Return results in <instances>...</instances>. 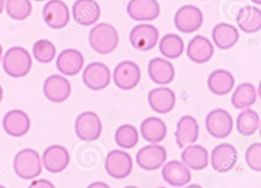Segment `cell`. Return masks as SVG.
<instances>
[{"instance_id": "obj_15", "label": "cell", "mask_w": 261, "mask_h": 188, "mask_svg": "<svg viewBox=\"0 0 261 188\" xmlns=\"http://www.w3.org/2000/svg\"><path fill=\"white\" fill-rule=\"evenodd\" d=\"M126 12L135 21H152L160 15V6L156 0H129Z\"/></svg>"}, {"instance_id": "obj_18", "label": "cell", "mask_w": 261, "mask_h": 188, "mask_svg": "<svg viewBox=\"0 0 261 188\" xmlns=\"http://www.w3.org/2000/svg\"><path fill=\"white\" fill-rule=\"evenodd\" d=\"M3 126L9 136L21 137L28 132L31 122L27 113L20 110H13L4 116Z\"/></svg>"}, {"instance_id": "obj_11", "label": "cell", "mask_w": 261, "mask_h": 188, "mask_svg": "<svg viewBox=\"0 0 261 188\" xmlns=\"http://www.w3.org/2000/svg\"><path fill=\"white\" fill-rule=\"evenodd\" d=\"M42 15L47 25L53 29H63L70 21L69 9L62 0L48 2L44 6Z\"/></svg>"}, {"instance_id": "obj_27", "label": "cell", "mask_w": 261, "mask_h": 188, "mask_svg": "<svg viewBox=\"0 0 261 188\" xmlns=\"http://www.w3.org/2000/svg\"><path fill=\"white\" fill-rule=\"evenodd\" d=\"M212 38L218 48L222 50L233 47L239 39V32L233 25L227 23L217 24L212 31Z\"/></svg>"}, {"instance_id": "obj_26", "label": "cell", "mask_w": 261, "mask_h": 188, "mask_svg": "<svg viewBox=\"0 0 261 188\" xmlns=\"http://www.w3.org/2000/svg\"><path fill=\"white\" fill-rule=\"evenodd\" d=\"M236 21L238 27L245 33L259 32L261 29L260 10L255 6H244L238 11Z\"/></svg>"}, {"instance_id": "obj_2", "label": "cell", "mask_w": 261, "mask_h": 188, "mask_svg": "<svg viewBox=\"0 0 261 188\" xmlns=\"http://www.w3.org/2000/svg\"><path fill=\"white\" fill-rule=\"evenodd\" d=\"M3 65L9 76L14 78L23 77L31 70L33 60L27 49L16 46L7 50L3 60Z\"/></svg>"}, {"instance_id": "obj_17", "label": "cell", "mask_w": 261, "mask_h": 188, "mask_svg": "<svg viewBox=\"0 0 261 188\" xmlns=\"http://www.w3.org/2000/svg\"><path fill=\"white\" fill-rule=\"evenodd\" d=\"M72 13L77 24L90 26L98 21L101 11L95 0H77L73 5Z\"/></svg>"}, {"instance_id": "obj_1", "label": "cell", "mask_w": 261, "mask_h": 188, "mask_svg": "<svg viewBox=\"0 0 261 188\" xmlns=\"http://www.w3.org/2000/svg\"><path fill=\"white\" fill-rule=\"evenodd\" d=\"M120 37L117 29L108 23L94 26L89 34V43L93 50L100 55H108L118 46Z\"/></svg>"}, {"instance_id": "obj_30", "label": "cell", "mask_w": 261, "mask_h": 188, "mask_svg": "<svg viewBox=\"0 0 261 188\" xmlns=\"http://www.w3.org/2000/svg\"><path fill=\"white\" fill-rule=\"evenodd\" d=\"M256 89L250 83H243L238 86L231 97L232 105L237 110H246L256 102Z\"/></svg>"}, {"instance_id": "obj_14", "label": "cell", "mask_w": 261, "mask_h": 188, "mask_svg": "<svg viewBox=\"0 0 261 188\" xmlns=\"http://www.w3.org/2000/svg\"><path fill=\"white\" fill-rule=\"evenodd\" d=\"M43 92L48 100L60 103L69 97L71 92V84L68 79L61 75H51L44 83Z\"/></svg>"}, {"instance_id": "obj_35", "label": "cell", "mask_w": 261, "mask_h": 188, "mask_svg": "<svg viewBox=\"0 0 261 188\" xmlns=\"http://www.w3.org/2000/svg\"><path fill=\"white\" fill-rule=\"evenodd\" d=\"M33 55L39 62L48 64L53 61L56 55V47L51 41L40 39L33 45Z\"/></svg>"}, {"instance_id": "obj_37", "label": "cell", "mask_w": 261, "mask_h": 188, "mask_svg": "<svg viewBox=\"0 0 261 188\" xmlns=\"http://www.w3.org/2000/svg\"><path fill=\"white\" fill-rule=\"evenodd\" d=\"M28 188H56V186L46 179H39L32 182Z\"/></svg>"}, {"instance_id": "obj_20", "label": "cell", "mask_w": 261, "mask_h": 188, "mask_svg": "<svg viewBox=\"0 0 261 188\" xmlns=\"http://www.w3.org/2000/svg\"><path fill=\"white\" fill-rule=\"evenodd\" d=\"M85 58L79 50L68 48L59 53L56 61L58 70L67 76H74L82 70Z\"/></svg>"}, {"instance_id": "obj_12", "label": "cell", "mask_w": 261, "mask_h": 188, "mask_svg": "<svg viewBox=\"0 0 261 188\" xmlns=\"http://www.w3.org/2000/svg\"><path fill=\"white\" fill-rule=\"evenodd\" d=\"M238 151L233 145L222 143L214 148L212 152V167L220 174L228 172L238 162Z\"/></svg>"}, {"instance_id": "obj_46", "label": "cell", "mask_w": 261, "mask_h": 188, "mask_svg": "<svg viewBox=\"0 0 261 188\" xmlns=\"http://www.w3.org/2000/svg\"><path fill=\"white\" fill-rule=\"evenodd\" d=\"M35 1L42 2V1H44V0H35Z\"/></svg>"}, {"instance_id": "obj_13", "label": "cell", "mask_w": 261, "mask_h": 188, "mask_svg": "<svg viewBox=\"0 0 261 188\" xmlns=\"http://www.w3.org/2000/svg\"><path fill=\"white\" fill-rule=\"evenodd\" d=\"M167 158L166 148L160 145H149L142 148L137 153V163L142 169L155 171L159 169Z\"/></svg>"}, {"instance_id": "obj_9", "label": "cell", "mask_w": 261, "mask_h": 188, "mask_svg": "<svg viewBox=\"0 0 261 188\" xmlns=\"http://www.w3.org/2000/svg\"><path fill=\"white\" fill-rule=\"evenodd\" d=\"M83 82L90 90H103L109 86L111 75L109 67L101 62H93L85 67L82 75Z\"/></svg>"}, {"instance_id": "obj_40", "label": "cell", "mask_w": 261, "mask_h": 188, "mask_svg": "<svg viewBox=\"0 0 261 188\" xmlns=\"http://www.w3.org/2000/svg\"><path fill=\"white\" fill-rule=\"evenodd\" d=\"M186 188H203L202 186H200V185L196 184V183H194V184L189 185Z\"/></svg>"}, {"instance_id": "obj_7", "label": "cell", "mask_w": 261, "mask_h": 188, "mask_svg": "<svg viewBox=\"0 0 261 188\" xmlns=\"http://www.w3.org/2000/svg\"><path fill=\"white\" fill-rule=\"evenodd\" d=\"M141 79L140 67L132 61H123L114 69V81L120 90H130L135 88Z\"/></svg>"}, {"instance_id": "obj_43", "label": "cell", "mask_w": 261, "mask_h": 188, "mask_svg": "<svg viewBox=\"0 0 261 188\" xmlns=\"http://www.w3.org/2000/svg\"><path fill=\"white\" fill-rule=\"evenodd\" d=\"M253 3L256 5H260L261 4V0H251Z\"/></svg>"}, {"instance_id": "obj_36", "label": "cell", "mask_w": 261, "mask_h": 188, "mask_svg": "<svg viewBox=\"0 0 261 188\" xmlns=\"http://www.w3.org/2000/svg\"><path fill=\"white\" fill-rule=\"evenodd\" d=\"M247 165L253 171H261V144L259 142L252 144L247 148L245 154Z\"/></svg>"}, {"instance_id": "obj_32", "label": "cell", "mask_w": 261, "mask_h": 188, "mask_svg": "<svg viewBox=\"0 0 261 188\" xmlns=\"http://www.w3.org/2000/svg\"><path fill=\"white\" fill-rule=\"evenodd\" d=\"M259 127V116L251 109L243 110L237 119V130L244 136L254 134Z\"/></svg>"}, {"instance_id": "obj_34", "label": "cell", "mask_w": 261, "mask_h": 188, "mask_svg": "<svg viewBox=\"0 0 261 188\" xmlns=\"http://www.w3.org/2000/svg\"><path fill=\"white\" fill-rule=\"evenodd\" d=\"M6 9L10 18L23 21L31 15L33 5L30 0H7Z\"/></svg>"}, {"instance_id": "obj_33", "label": "cell", "mask_w": 261, "mask_h": 188, "mask_svg": "<svg viewBox=\"0 0 261 188\" xmlns=\"http://www.w3.org/2000/svg\"><path fill=\"white\" fill-rule=\"evenodd\" d=\"M139 133L134 125L124 124L117 128L115 133V141L119 146L126 149L134 148L138 143Z\"/></svg>"}, {"instance_id": "obj_4", "label": "cell", "mask_w": 261, "mask_h": 188, "mask_svg": "<svg viewBox=\"0 0 261 188\" xmlns=\"http://www.w3.org/2000/svg\"><path fill=\"white\" fill-rule=\"evenodd\" d=\"M102 128L101 120L94 112H84L76 119V134L81 140L85 142L97 140L101 135Z\"/></svg>"}, {"instance_id": "obj_10", "label": "cell", "mask_w": 261, "mask_h": 188, "mask_svg": "<svg viewBox=\"0 0 261 188\" xmlns=\"http://www.w3.org/2000/svg\"><path fill=\"white\" fill-rule=\"evenodd\" d=\"M158 29L150 24H140L133 28L129 33V41L133 47L140 51H147L158 42Z\"/></svg>"}, {"instance_id": "obj_42", "label": "cell", "mask_w": 261, "mask_h": 188, "mask_svg": "<svg viewBox=\"0 0 261 188\" xmlns=\"http://www.w3.org/2000/svg\"><path fill=\"white\" fill-rule=\"evenodd\" d=\"M2 55H3V47L2 45L0 44V62H1V59H2Z\"/></svg>"}, {"instance_id": "obj_28", "label": "cell", "mask_w": 261, "mask_h": 188, "mask_svg": "<svg viewBox=\"0 0 261 188\" xmlns=\"http://www.w3.org/2000/svg\"><path fill=\"white\" fill-rule=\"evenodd\" d=\"M181 157L186 166L195 171H201L208 165V153L205 148L200 145L186 147Z\"/></svg>"}, {"instance_id": "obj_6", "label": "cell", "mask_w": 261, "mask_h": 188, "mask_svg": "<svg viewBox=\"0 0 261 188\" xmlns=\"http://www.w3.org/2000/svg\"><path fill=\"white\" fill-rule=\"evenodd\" d=\"M204 21L202 12L199 8L187 5L180 8L174 17L175 27L182 33L189 34L198 31Z\"/></svg>"}, {"instance_id": "obj_16", "label": "cell", "mask_w": 261, "mask_h": 188, "mask_svg": "<svg viewBox=\"0 0 261 188\" xmlns=\"http://www.w3.org/2000/svg\"><path fill=\"white\" fill-rule=\"evenodd\" d=\"M42 162L45 169L49 172H62L69 165L70 154L62 145H51L44 151Z\"/></svg>"}, {"instance_id": "obj_25", "label": "cell", "mask_w": 261, "mask_h": 188, "mask_svg": "<svg viewBox=\"0 0 261 188\" xmlns=\"http://www.w3.org/2000/svg\"><path fill=\"white\" fill-rule=\"evenodd\" d=\"M233 74L228 70L218 69L211 73L207 79L209 90L217 96L228 94L234 87Z\"/></svg>"}, {"instance_id": "obj_38", "label": "cell", "mask_w": 261, "mask_h": 188, "mask_svg": "<svg viewBox=\"0 0 261 188\" xmlns=\"http://www.w3.org/2000/svg\"><path fill=\"white\" fill-rule=\"evenodd\" d=\"M87 188H111L109 185L107 184L105 182L96 181L91 183Z\"/></svg>"}, {"instance_id": "obj_23", "label": "cell", "mask_w": 261, "mask_h": 188, "mask_svg": "<svg viewBox=\"0 0 261 188\" xmlns=\"http://www.w3.org/2000/svg\"><path fill=\"white\" fill-rule=\"evenodd\" d=\"M199 136V125L196 119L192 116H184L177 123L175 133L176 143L180 148L189 144L195 143Z\"/></svg>"}, {"instance_id": "obj_5", "label": "cell", "mask_w": 261, "mask_h": 188, "mask_svg": "<svg viewBox=\"0 0 261 188\" xmlns=\"http://www.w3.org/2000/svg\"><path fill=\"white\" fill-rule=\"evenodd\" d=\"M205 126L211 136L216 139H224L231 133L233 119L227 110L215 109L206 116Z\"/></svg>"}, {"instance_id": "obj_22", "label": "cell", "mask_w": 261, "mask_h": 188, "mask_svg": "<svg viewBox=\"0 0 261 188\" xmlns=\"http://www.w3.org/2000/svg\"><path fill=\"white\" fill-rule=\"evenodd\" d=\"M162 176L171 186H182L192 180V174L188 167L178 160H171L163 167Z\"/></svg>"}, {"instance_id": "obj_19", "label": "cell", "mask_w": 261, "mask_h": 188, "mask_svg": "<svg viewBox=\"0 0 261 188\" xmlns=\"http://www.w3.org/2000/svg\"><path fill=\"white\" fill-rule=\"evenodd\" d=\"M148 101L151 109L155 113L166 114L175 107L176 96L173 90L168 87H157L149 92Z\"/></svg>"}, {"instance_id": "obj_41", "label": "cell", "mask_w": 261, "mask_h": 188, "mask_svg": "<svg viewBox=\"0 0 261 188\" xmlns=\"http://www.w3.org/2000/svg\"><path fill=\"white\" fill-rule=\"evenodd\" d=\"M3 98H4V90L0 85V102H2Z\"/></svg>"}, {"instance_id": "obj_24", "label": "cell", "mask_w": 261, "mask_h": 188, "mask_svg": "<svg viewBox=\"0 0 261 188\" xmlns=\"http://www.w3.org/2000/svg\"><path fill=\"white\" fill-rule=\"evenodd\" d=\"M148 73L152 82L160 85L170 84L175 75L172 63L163 58H152L149 61Z\"/></svg>"}, {"instance_id": "obj_3", "label": "cell", "mask_w": 261, "mask_h": 188, "mask_svg": "<svg viewBox=\"0 0 261 188\" xmlns=\"http://www.w3.org/2000/svg\"><path fill=\"white\" fill-rule=\"evenodd\" d=\"M13 168L18 177L25 180L37 177L42 171L40 156L36 150L25 148L16 154Z\"/></svg>"}, {"instance_id": "obj_39", "label": "cell", "mask_w": 261, "mask_h": 188, "mask_svg": "<svg viewBox=\"0 0 261 188\" xmlns=\"http://www.w3.org/2000/svg\"><path fill=\"white\" fill-rule=\"evenodd\" d=\"M4 4H5V0H0V15L4 12Z\"/></svg>"}, {"instance_id": "obj_8", "label": "cell", "mask_w": 261, "mask_h": 188, "mask_svg": "<svg viewBox=\"0 0 261 188\" xmlns=\"http://www.w3.org/2000/svg\"><path fill=\"white\" fill-rule=\"evenodd\" d=\"M133 168V159L127 152L116 149L108 153L105 169L111 177L115 179L126 178L132 172Z\"/></svg>"}, {"instance_id": "obj_44", "label": "cell", "mask_w": 261, "mask_h": 188, "mask_svg": "<svg viewBox=\"0 0 261 188\" xmlns=\"http://www.w3.org/2000/svg\"><path fill=\"white\" fill-rule=\"evenodd\" d=\"M124 188H139V187H137V186H126V187H124Z\"/></svg>"}, {"instance_id": "obj_31", "label": "cell", "mask_w": 261, "mask_h": 188, "mask_svg": "<svg viewBox=\"0 0 261 188\" xmlns=\"http://www.w3.org/2000/svg\"><path fill=\"white\" fill-rule=\"evenodd\" d=\"M184 41L181 37L171 33L164 35L160 43L162 55L168 59H177L184 51Z\"/></svg>"}, {"instance_id": "obj_21", "label": "cell", "mask_w": 261, "mask_h": 188, "mask_svg": "<svg viewBox=\"0 0 261 188\" xmlns=\"http://www.w3.org/2000/svg\"><path fill=\"white\" fill-rule=\"evenodd\" d=\"M214 47L210 40L202 35L194 37L187 47V56L196 64H204L212 59Z\"/></svg>"}, {"instance_id": "obj_29", "label": "cell", "mask_w": 261, "mask_h": 188, "mask_svg": "<svg viewBox=\"0 0 261 188\" xmlns=\"http://www.w3.org/2000/svg\"><path fill=\"white\" fill-rule=\"evenodd\" d=\"M141 134L143 139L151 143H158L166 138L167 127L160 118L148 117L142 122Z\"/></svg>"}, {"instance_id": "obj_45", "label": "cell", "mask_w": 261, "mask_h": 188, "mask_svg": "<svg viewBox=\"0 0 261 188\" xmlns=\"http://www.w3.org/2000/svg\"><path fill=\"white\" fill-rule=\"evenodd\" d=\"M0 188H7V187H5V186H3V185L0 184Z\"/></svg>"}]
</instances>
